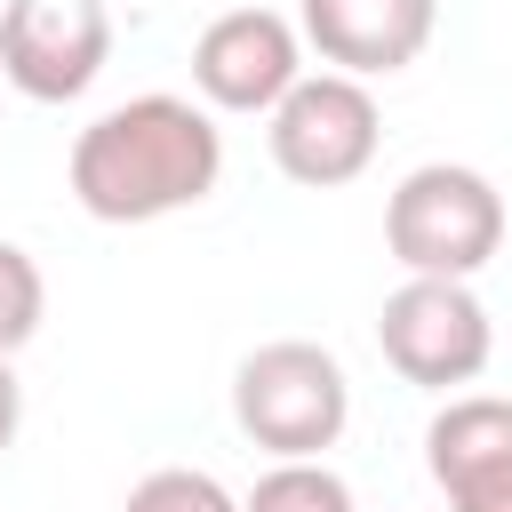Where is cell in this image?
<instances>
[{"instance_id": "6da1fadb", "label": "cell", "mask_w": 512, "mask_h": 512, "mask_svg": "<svg viewBox=\"0 0 512 512\" xmlns=\"http://www.w3.org/2000/svg\"><path fill=\"white\" fill-rule=\"evenodd\" d=\"M224 176V128L192 96H128L72 136V200L96 224L200 208Z\"/></svg>"}, {"instance_id": "7a4b0ae2", "label": "cell", "mask_w": 512, "mask_h": 512, "mask_svg": "<svg viewBox=\"0 0 512 512\" xmlns=\"http://www.w3.org/2000/svg\"><path fill=\"white\" fill-rule=\"evenodd\" d=\"M384 248L408 280H472L504 248V192L464 160H424L384 200Z\"/></svg>"}, {"instance_id": "3957f363", "label": "cell", "mask_w": 512, "mask_h": 512, "mask_svg": "<svg viewBox=\"0 0 512 512\" xmlns=\"http://www.w3.org/2000/svg\"><path fill=\"white\" fill-rule=\"evenodd\" d=\"M232 416L256 448H272L280 464L296 456H320L344 440L352 424V384H344V360L328 344H304V336H280V344H256L232 376Z\"/></svg>"}, {"instance_id": "277c9868", "label": "cell", "mask_w": 512, "mask_h": 512, "mask_svg": "<svg viewBox=\"0 0 512 512\" xmlns=\"http://www.w3.org/2000/svg\"><path fill=\"white\" fill-rule=\"evenodd\" d=\"M272 168L288 184H352L368 160H376V136H384V112L368 96V80L352 72H304L280 104H272Z\"/></svg>"}, {"instance_id": "5b68a950", "label": "cell", "mask_w": 512, "mask_h": 512, "mask_svg": "<svg viewBox=\"0 0 512 512\" xmlns=\"http://www.w3.org/2000/svg\"><path fill=\"white\" fill-rule=\"evenodd\" d=\"M376 344L416 392H456L488 368L496 328H488V304L464 280H400L376 312Z\"/></svg>"}, {"instance_id": "8992f818", "label": "cell", "mask_w": 512, "mask_h": 512, "mask_svg": "<svg viewBox=\"0 0 512 512\" xmlns=\"http://www.w3.org/2000/svg\"><path fill=\"white\" fill-rule=\"evenodd\" d=\"M112 56L104 0H8L0 8V80L32 104H72Z\"/></svg>"}, {"instance_id": "52a82bcc", "label": "cell", "mask_w": 512, "mask_h": 512, "mask_svg": "<svg viewBox=\"0 0 512 512\" xmlns=\"http://www.w3.org/2000/svg\"><path fill=\"white\" fill-rule=\"evenodd\" d=\"M304 80V32L280 8H232L192 40V88L216 112H264Z\"/></svg>"}, {"instance_id": "ba28073f", "label": "cell", "mask_w": 512, "mask_h": 512, "mask_svg": "<svg viewBox=\"0 0 512 512\" xmlns=\"http://www.w3.org/2000/svg\"><path fill=\"white\" fill-rule=\"evenodd\" d=\"M424 464L448 512H512V400L464 392L424 424Z\"/></svg>"}, {"instance_id": "9c48e42d", "label": "cell", "mask_w": 512, "mask_h": 512, "mask_svg": "<svg viewBox=\"0 0 512 512\" xmlns=\"http://www.w3.org/2000/svg\"><path fill=\"white\" fill-rule=\"evenodd\" d=\"M432 24H440V0H304L296 8V32L320 48V64H336L352 80L408 72L424 56Z\"/></svg>"}, {"instance_id": "30bf717a", "label": "cell", "mask_w": 512, "mask_h": 512, "mask_svg": "<svg viewBox=\"0 0 512 512\" xmlns=\"http://www.w3.org/2000/svg\"><path fill=\"white\" fill-rule=\"evenodd\" d=\"M240 512H352V488H344V472H328L320 456H296V464H272V472L240 496Z\"/></svg>"}, {"instance_id": "8fae6325", "label": "cell", "mask_w": 512, "mask_h": 512, "mask_svg": "<svg viewBox=\"0 0 512 512\" xmlns=\"http://www.w3.org/2000/svg\"><path fill=\"white\" fill-rule=\"evenodd\" d=\"M120 512H240V496L216 480V472H192V464H160L128 488Z\"/></svg>"}, {"instance_id": "7c38bea8", "label": "cell", "mask_w": 512, "mask_h": 512, "mask_svg": "<svg viewBox=\"0 0 512 512\" xmlns=\"http://www.w3.org/2000/svg\"><path fill=\"white\" fill-rule=\"evenodd\" d=\"M40 312H48L40 264H32L16 240H0V352H24V344L40 336Z\"/></svg>"}, {"instance_id": "4fadbf2b", "label": "cell", "mask_w": 512, "mask_h": 512, "mask_svg": "<svg viewBox=\"0 0 512 512\" xmlns=\"http://www.w3.org/2000/svg\"><path fill=\"white\" fill-rule=\"evenodd\" d=\"M16 424H24V384H16V368H8V352H0V456H8Z\"/></svg>"}]
</instances>
